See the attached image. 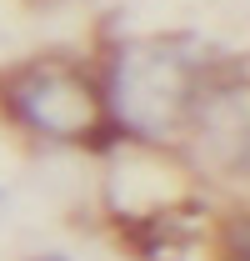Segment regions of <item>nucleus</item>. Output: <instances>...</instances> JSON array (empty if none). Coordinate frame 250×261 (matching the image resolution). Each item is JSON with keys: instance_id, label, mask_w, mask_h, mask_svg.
<instances>
[{"instance_id": "1", "label": "nucleus", "mask_w": 250, "mask_h": 261, "mask_svg": "<svg viewBox=\"0 0 250 261\" xmlns=\"http://www.w3.org/2000/svg\"><path fill=\"white\" fill-rule=\"evenodd\" d=\"M115 111L125 116V126L135 130H165L180 111L190 106V96L200 91V75L190 70L185 45H125L115 56Z\"/></svg>"}, {"instance_id": "2", "label": "nucleus", "mask_w": 250, "mask_h": 261, "mask_svg": "<svg viewBox=\"0 0 250 261\" xmlns=\"http://www.w3.org/2000/svg\"><path fill=\"white\" fill-rule=\"evenodd\" d=\"M0 100H5V111L20 126L40 130L50 141H80L100 121V100H95L90 81L80 70H70V65H55V61L10 70Z\"/></svg>"}, {"instance_id": "3", "label": "nucleus", "mask_w": 250, "mask_h": 261, "mask_svg": "<svg viewBox=\"0 0 250 261\" xmlns=\"http://www.w3.org/2000/svg\"><path fill=\"white\" fill-rule=\"evenodd\" d=\"M190 121H195V146L200 156L220 171L250 176V81H230L215 91L190 96Z\"/></svg>"}, {"instance_id": "4", "label": "nucleus", "mask_w": 250, "mask_h": 261, "mask_svg": "<svg viewBox=\"0 0 250 261\" xmlns=\"http://www.w3.org/2000/svg\"><path fill=\"white\" fill-rule=\"evenodd\" d=\"M45 261H60V256H45Z\"/></svg>"}]
</instances>
